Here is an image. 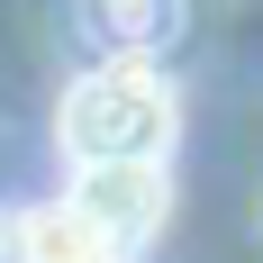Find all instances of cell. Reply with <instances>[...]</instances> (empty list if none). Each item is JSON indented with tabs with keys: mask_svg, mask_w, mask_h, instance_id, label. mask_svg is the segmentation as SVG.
<instances>
[{
	"mask_svg": "<svg viewBox=\"0 0 263 263\" xmlns=\"http://www.w3.org/2000/svg\"><path fill=\"white\" fill-rule=\"evenodd\" d=\"M254 227H263V209H254Z\"/></svg>",
	"mask_w": 263,
	"mask_h": 263,
	"instance_id": "obj_6",
	"label": "cell"
},
{
	"mask_svg": "<svg viewBox=\"0 0 263 263\" xmlns=\"http://www.w3.org/2000/svg\"><path fill=\"white\" fill-rule=\"evenodd\" d=\"M182 127V100L155 64H91L54 109V136L73 163H163Z\"/></svg>",
	"mask_w": 263,
	"mask_h": 263,
	"instance_id": "obj_1",
	"label": "cell"
},
{
	"mask_svg": "<svg viewBox=\"0 0 263 263\" xmlns=\"http://www.w3.org/2000/svg\"><path fill=\"white\" fill-rule=\"evenodd\" d=\"M27 263H118V254H109V245L91 236V227L64 209V200H54V209L27 218Z\"/></svg>",
	"mask_w": 263,
	"mask_h": 263,
	"instance_id": "obj_4",
	"label": "cell"
},
{
	"mask_svg": "<svg viewBox=\"0 0 263 263\" xmlns=\"http://www.w3.org/2000/svg\"><path fill=\"white\" fill-rule=\"evenodd\" d=\"M182 0H73V36L100 64H155V54H173V36H182Z\"/></svg>",
	"mask_w": 263,
	"mask_h": 263,
	"instance_id": "obj_3",
	"label": "cell"
},
{
	"mask_svg": "<svg viewBox=\"0 0 263 263\" xmlns=\"http://www.w3.org/2000/svg\"><path fill=\"white\" fill-rule=\"evenodd\" d=\"M0 263H27V218L0 209Z\"/></svg>",
	"mask_w": 263,
	"mask_h": 263,
	"instance_id": "obj_5",
	"label": "cell"
},
{
	"mask_svg": "<svg viewBox=\"0 0 263 263\" xmlns=\"http://www.w3.org/2000/svg\"><path fill=\"white\" fill-rule=\"evenodd\" d=\"M64 209H73V218H82V227H91V236H100L118 263H127V254H145V245L163 236L173 173H163V163H82Z\"/></svg>",
	"mask_w": 263,
	"mask_h": 263,
	"instance_id": "obj_2",
	"label": "cell"
}]
</instances>
